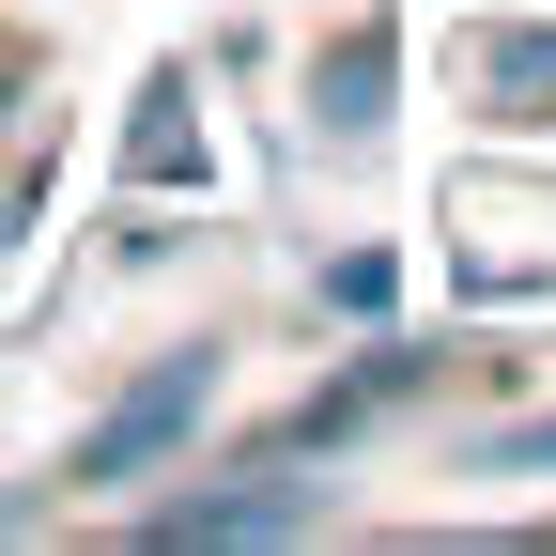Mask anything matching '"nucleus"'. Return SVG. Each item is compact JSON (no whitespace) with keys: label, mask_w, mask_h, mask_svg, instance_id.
<instances>
[{"label":"nucleus","mask_w":556,"mask_h":556,"mask_svg":"<svg viewBox=\"0 0 556 556\" xmlns=\"http://www.w3.org/2000/svg\"><path fill=\"white\" fill-rule=\"evenodd\" d=\"M201 387H217V356H170V371H139L93 433H78V464L62 479H139V464H170L186 448V417H201Z\"/></svg>","instance_id":"f257e3e1"},{"label":"nucleus","mask_w":556,"mask_h":556,"mask_svg":"<svg viewBox=\"0 0 556 556\" xmlns=\"http://www.w3.org/2000/svg\"><path fill=\"white\" fill-rule=\"evenodd\" d=\"M278 526H309V479H248V495H170L155 541H278Z\"/></svg>","instance_id":"f03ea898"},{"label":"nucleus","mask_w":556,"mask_h":556,"mask_svg":"<svg viewBox=\"0 0 556 556\" xmlns=\"http://www.w3.org/2000/svg\"><path fill=\"white\" fill-rule=\"evenodd\" d=\"M371 93H387V31L340 47V109H325V124H340V139H371Z\"/></svg>","instance_id":"7ed1b4c3"},{"label":"nucleus","mask_w":556,"mask_h":556,"mask_svg":"<svg viewBox=\"0 0 556 556\" xmlns=\"http://www.w3.org/2000/svg\"><path fill=\"white\" fill-rule=\"evenodd\" d=\"M510 464H556V417H541V433H510Z\"/></svg>","instance_id":"20e7f679"}]
</instances>
